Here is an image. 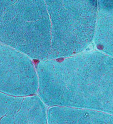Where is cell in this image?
<instances>
[{"instance_id":"1","label":"cell","mask_w":113,"mask_h":124,"mask_svg":"<svg viewBox=\"0 0 113 124\" xmlns=\"http://www.w3.org/2000/svg\"><path fill=\"white\" fill-rule=\"evenodd\" d=\"M38 96L46 106L113 115V57L100 51L40 61Z\"/></svg>"},{"instance_id":"2","label":"cell","mask_w":113,"mask_h":124,"mask_svg":"<svg viewBox=\"0 0 113 124\" xmlns=\"http://www.w3.org/2000/svg\"><path fill=\"white\" fill-rule=\"evenodd\" d=\"M51 29L45 0H0V43L31 60H49Z\"/></svg>"},{"instance_id":"3","label":"cell","mask_w":113,"mask_h":124,"mask_svg":"<svg viewBox=\"0 0 113 124\" xmlns=\"http://www.w3.org/2000/svg\"><path fill=\"white\" fill-rule=\"evenodd\" d=\"M51 21V52L49 60L85 52L95 35L98 1L45 0Z\"/></svg>"},{"instance_id":"4","label":"cell","mask_w":113,"mask_h":124,"mask_svg":"<svg viewBox=\"0 0 113 124\" xmlns=\"http://www.w3.org/2000/svg\"><path fill=\"white\" fill-rule=\"evenodd\" d=\"M38 78L33 60L0 43V92L10 95H36Z\"/></svg>"},{"instance_id":"5","label":"cell","mask_w":113,"mask_h":124,"mask_svg":"<svg viewBox=\"0 0 113 124\" xmlns=\"http://www.w3.org/2000/svg\"><path fill=\"white\" fill-rule=\"evenodd\" d=\"M0 124H48L46 106L36 95L17 97L0 92Z\"/></svg>"},{"instance_id":"6","label":"cell","mask_w":113,"mask_h":124,"mask_svg":"<svg viewBox=\"0 0 113 124\" xmlns=\"http://www.w3.org/2000/svg\"><path fill=\"white\" fill-rule=\"evenodd\" d=\"M48 124H113V115L93 110L51 107L47 110Z\"/></svg>"},{"instance_id":"7","label":"cell","mask_w":113,"mask_h":124,"mask_svg":"<svg viewBox=\"0 0 113 124\" xmlns=\"http://www.w3.org/2000/svg\"><path fill=\"white\" fill-rule=\"evenodd\" d=\"M94 42L99 51L113 57V0L98 1Z\"/></svg>"}]
</instances>
